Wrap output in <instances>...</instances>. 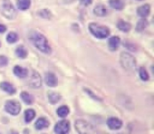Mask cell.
<instances>
[{
    "label": "cell",
    "mask_w": 154,
    "mask_h": 134,
    "mask_svg": "<svg viewBox=\"0 0 154 134\" xmlns=\"http://www.w3.org/2000/svg\"><path fill=\"white\" fill-rule=\"evenodd\" d=\"M30 40L36 48L45 54H50L52 51L48 39L43 34L38 32H33L30 34Z\"/></svg>",
    "instance_id": "6da1fadb"
},
{
    "label": "cell",
    "mask_w": 154,
    "mask_h": 134,
    "mask_svg": "<svg viewBox=\"0 0 154 134\" xmlns=\"http://www.w3.org/2000/svg\"><path fill=\"white\" fill-rule=\"evenodd\" d=\"M84 90L86 92V93H87V94L89 96H90V97H91L92 99H94V100L98 101V102H100V101H102V99H100V98H99V96H96V95L95 94V93H93V92L92 91V90H90V89L84 88Z\"/></svg>",
    "instance_id": "f1b7e54d"
},
{
    "label": "cell",
    "mask_w": 154,
    "mask_h": 134,
    "mask_svg": "<svg viewBox=\"0 0 154 134\" xmlns=\"http://www.w3.org/2000/svg\"><path fill=\"white\" fill-rule=\"evenodd\" d=\"M5 110L11 115H17L20 112L21 105L18 101L8 100L5 104Z\"/></svg>",
    "instance_id": "8992f818"
},
{
    "label": "cell",
    "mask_w": 154,
    "mask_h": 134,
    "mask_svg": "<svg viewBox=\"0 0 154 134\" xmlns=\"http://www.w3.org/2000/svg\"><path fill=\"white\" fill-rule=\"evenodd\" d=\"M117 27L119 30L123 33H128L131 30L132 26L129 23L123 20H120L117 23Z\"/></svg>",
    "instance_id": "2e32d148"
},
{
    "label": "cell",
    "mask_w": 154,
    "mask_h": 134,
    "mask_svg": "<svg viewBox=\"0 0 154 134\" xmlns=\"http://www.w3.org/2000/svg\"><path fill=\"white\" fill-rule=\"evenodd\" d=\"M70 130V122L68 120H62L56 123L54 132L58 134L68 133Z\"/></svg>",
    "instance_id": "52a82bcc"
},
{
    "label": "cell",
    "mask_w": 154,
    "mask_h": 134,
    "mask_svg": "<svg viewBox=\"0 0 154 134\" xmlns=\"http://www.w3.org/2000/svg\"><path fill=\"white\" fill-rule=\"evenodd\" d=\"M45 83L47 85L50 87H54L58 84V80H57V76L53 72H48L45 75Z\"/></svg>",
    "instance_id": "30bf717a"
},
{
    "label": "cell",
    "mask_w": 154,
    "mask_h": 134,
    "mask_svg": "<svg viewBox=\"0 0 154 134\" xmlns=\"http://www.w3.org/2000/svg\"><path fill=\"white\" fill-rule=\"evenodd\" d=\"M139 76L140 78L144 81H148L149 78H150L148 72L144 67H141L139 69Z\"/></svg>",
    "instance_id": "4316f807"
},
{
    "label": "cell",
    "mask_w": 154,
    "mask_h": 134,
    "mask_svg": "<svg viewBox=\"0 0 154 134\" xmlns=\"http://www.w3.org/2000/svg\"><path fill=\"white\" fill-rule=\"evenodd\" d=\"M29 84L32 88H39L42 85V79L41 75L36 71H33L30 77Z\"/></svg>",
    "instance_id": "ba28073f"
},
{
    "label": "cell",
    "mask_w": 154,
    "mask_h": 134,
    "mask_svg": "<svg viewBox=\"0 0 154 134\" xmlns=\"http://www.w3.org/2000/svg\"><path fill=\"white\" fill-rule=\"evenodd\" d=\"M138 14L141 17L145 18L147 16H149V14H150V6L149 4H144L143 5L138 7Z\"/></svg>",
    "instance_id": "9a60e30c"
},
{
    "label": "cell",
    "mask_w": 154,
    "mask_h": 134,
    "mask_svg": "<svg viewBox=\"0 0 154 134\" xmlns=\"http://www.w3.org/2000/svg\"><path fill=\"white\" fill-rule=\"evenodd\" d=\"M38 15H39L41 17L44 18V19H50L52 16L51 11L48 9H42V10L38 11Z\"/></svg>",
    "instance_id": "83f0119b"
},
{
    "label": "cell",
    "mask_w": 154,
    "mask_h": 134,
    "mask_svg": "<svg viewBox=\"0 0 154 134\" xmlns=\"http://www.w3.org/2000/svg\"><path fill=\"white\" fill-rule=\"evenodd\" d=\"M1 14L5 18L9 20L14 19L17 17V11L13 5L9 2H5L0 8Z\"/></svg>",
    "instance_id": "277c9868"
},
{
    "label": "cell",
    "mask_w": 154,
    "mask_h": 134,
    "mask_svg": "<svg viewBox=\"0 0 154 134\" xmlns=\"http://www.w3.org/2000/svg\"><path fill=\"white\" fill-rule=\"evenodd\" d=\"M18 40H19V36L17 35V33H14V32L9 33L6 37V41L9 44H14L17 42Z\"/></svg>",
    "instance_id": "484cf974"
},
{
    "label": "cell",
    "mask_w": 154,
    "mask_h": 134,
    "mask_svg": "<svg viewBox=\"0 0 154 134\" xmlns=\"http://www.w3.org/2000/svg\"><path fill=\"white\" fill-rule=\"evenodd\" d=\"M69 111H70V110H69V107L67 105H61V106L57 108V114L59 117L65 118V117L69 115Z\"/></svg>",
    "instance_id": "cb8c5ba5"
},
{
    "label": "cell",
    "mask_w": 154,
    "mask_h": 134,
    "mask_svg": "<svg viewBox=\"0 0 154 134\" xmlns=\"http://www.w3.org/2000/svg\"><path fill=\"white\" fill-rule=\"evenodd\" d=\"M48 101L52 105H55V104L58 103L59 102L61 99L62 96L60 94L57 92H54V91H51L48 93Z\"/></svg>",
    "instance_id": "e0dca14e"
},
{
    "label": "cell",
    "mask_w": 154,
    "mask_h": 134,
    "mask_svg": "<svg viewBox=\"0 0 154 134\" xmlns=\"http://www.w3.org/2000/svg\"><path fill=\"white\" fill-rule=\"evenodd\" d=\"M89 30L94 37L99 39H106L110 35V30L105 26L99 25L96 23H91L89 25Z\"/></svg>",
    "instance_id": "3957f363"
},
{
    "label": "cell",
    "mask_w": 154,
    "mask_h": 134,
    "mask_svg": "<svg viewBox=\"0 0 154 134\" xmlns=\"http://www.w3.org/2000/svg\"><path fill=\"white\" fill-rule=\"evenodd\" d=\"M148 21H147V20L146 19V18H141V20H138L135 30H136V31L138 32V33H141V32H143L146 28H147V26H148Z\"/></svg>",
    "instance_id": "d4e9b609"
},
{
    "label": "cell",
    "mask_w": 154,
    "mask_h": 134,
    "mask_svg": "<svg viewBox=\"0 0 154 134\" xmlns=\"http://www.w3.org/2000/svg\"><path fill=\"white\" fill-rule=\"evenodd\" d=\"M0 48H1V42H0Z\"/></svg>",
    "instance_id": "836d02e7"
},
{
    "label": "cell",
    "mask_w": 154,
    "mask_h": 134,
    "mask_svg": "<svg viewBox=\"0 0 154 134\" xmlns=\"http://www.w3.org/2000/svg\"><path fill=\"white\" fill-rule=\"evenodd\" d=\"M14 75L19 78H25L28 75V70L26 68L22 67L19 65H16L13 69Z\"/></svg>",
    "instance_id": "7c38bea8"
},
{
    "label": "cell",
    "mask_w": 154,
    "mask_h": 134,
    "mask_svg": "<svg viewBox=\"0 0 154 134\" xmlns=\"http://www.w3.org/2000/svg\"><path fill=\"white\" fill-rule=\"evenodd\" d=\"M107 125L108 128L111 130H117L120 129L123 126V121L117 117H110L107 120Z\"/></svg>",
    "instance_id": "9c48e42d"
},
{
    "label": "cell",
    "mask_w": 154,
    "mask_h": 134,
    "mask_svg": "<svg viewBox=\"0 0 154 134\" xmlns=\"http://www.w3.org/2000/svg\"><path fill=\"white\" fill-rule=\"evenodd\" d=\"M120 63L122 67L127 72H133L136 68L137 62L135 57L127 52H122L120 54Z\"/></svg>",
    "instance_id": "7a4b0ae2"
},
{
    "label": "cell",
    "mask_w": 154,
    "mask_h": 134,
    "mask_svg": "<svg viewBox=\"0 0 154 134\" xmlns=\"http://www.w3.org/2000/svg\"><path fill=\"white\" fill-rule=\"evenodd\" d=\"M92 2H93V0H80L81 4L84 6H89L92 4Z\"/></svg>",
    "instance_id": "4dcf8cb0"
},
{
    "label": "cell",
    "mask_w": 154,
    "mask_h": 134,
    "mask_svg": "<svg viewBox=\"0 0 154 134\" xmlns=\"http://www.w3.org/2000/svg\"><path fill=\"white\" fill-rule=\"evenodd\" d=\"M0 88H1L2 90L8 93V94H14L17 92V89L15 88L14 86L12 84H11V83L8 82V81H2V82H1Z\"/></svg>",
    "instance_id": "4fadbf2b"
},
{
    "label": "cell",
    "mask_w": 154,
    "mask_h": 134,
    "mask_svg": "<svg viewBox=\"0 0 154 134\" xmlns=\"http://www.w3.org/2000/svg\"><path fill=\"white\" fill-rule=\"evenodd\" d=\"M137 1H144V0H137Z\"/></svg>",
    "instance_id": "d6a6232c"
},
{
    "label": "cell",
    "mask_w": 154,
    "mask_h": 134,
    "mask_svg": "<svg viewBox=\"0 0 154 134\" xmlns=\"http://www.w3.org/2000/svg\"><path fill=\"white\" fill-rule=\"evenodd\" d=\"M121 40L118 36H112L108 40V48L111 51H116L120 47Z\"/></svg>",
    "instance_id": "8fae6325"
},
{
    "label": "cell",
    "mask_w": 154,
    "mask_h": 134,
    "mask_svg": "<svg viewBox=\"0 0 154 134\" xmlns=\"http://www.w3.org/2000/svg\"><path fill=\"white\" fill-rule=\"evenodd\" d=\"M31 5L30 0H17V7L21 11L28 10Z\"/></svg>",
    "instance_id": "603a6c76"
},
{
    "label": "cell",
    "mask_w": 154,
    "mask_h": 134,
    "mask_svg": "<svg viewBox=\"0 0 154 134\" xmlns=\"http://www.w3.org/2000/svg\"><path fill=\"white\" fill-rule=\"evenodd\" d=\"M35 115L36 113L34 109L29 108V109L26 110L24 112V120H25L26 123H30L31 121H32V120H34V118L35 117Z\"/></svg>",
    "instance_id": "44dd1931"
},
{
    "label": "cell",
    "mask_w": 154,
    "mask_h": 134,
    "mask_svg": "<svg viewBox=\"0 0 154 134\" xmlns=\"http://www.w3.org/2000/svg\"><path fill=\"white\" fill-rule=\"evenodd\" d=\"M108 2L112 8L117 11L123 10L125 7V2L123 0H109Z\"/></svg>",
    "instance_id": "ffe728a7"
},
{
    "label": "cell",
    "mask_w": 154,
    "mask_h": 134,
    "mask_svg": "<svg viewBox=\"0 0 154 134\" xmlns=\"http://www.w3.org/2000/svg\"><path fill=\"white\" fill-rule=\"evenodd\" d=\"M50 122L45 117H40L38 119L35 123V127L38 130H42V129H46L49 126Z\"/></svg>",
    "instance_id": "5bb4252c"
},
{
    "label": "cell",
    "mask_w": 154,
    "mask_h": 134,
    "mask_svg": "<svg viewBox=\"0 0 154 134\" xmlns=\"http://www.w3.org/2000/svg\"><path fill=\"white\" fill-rule=\"evenodd\" d=\"M8 64V59L5 56H0V67H5Z\"/></svg>",
    "instance_id": "f546056e"
},
{
    "label": "cell",
    "mask_w": 154,
    "mask_h": 134,
    "mask_svg": "<svg viewBox=\"0 0 154 134\" xmlns=\"http://www.w3.org/2000/svg\"><path fill=\"white\" fill-rule=\"evenodd\" d=\"M20 98L23 102L26 105H32L34 102V97L32 95L26 91H23L20 93Z\"/></svg>",
    "instance_id": "ac0fdd59"
},
{
    "label": "cell",
    "mask_w": 154,
    "mask_h": 134,
    "mask_svg": "<svg viewBox=\"0 0 154 134\" xmlns=\"http://www.w3.org/2000/svg\"><path fill=\"white\" fill-rule=\"evenodd\" d=\"M15 54L19 58L25 59L28 55V51L23 45H19L15 50Z\"/></svg>",
    "instance_id": "7402d4cb"
},
{
    "label": "cell",
    "mask_w": 154,
    "mask_h": 134,
    "mask_svg": "<svg viewBox=\"0 0 154 134\" xmlns=\"http://www.w3.org/2000/svg\"><path fill=\"white\" fill-rule=\"evenodd\" d=\"M93 12L98 17H105L108 14V9L104 5H97L93 9Z\"/></svg>",
    "instance_id": "d6986e66"
},
{
    "label": "cell",
    "mask_w": 154,
    "mask_h": 134,
    "mask_svg": "<svg viewBox=\"0 0 154 134\" xmlns=\"http://www.w3.org/2000/svg\"><path fill=\"white\" fill-rule=\"evenodd\" d=\"M7 30V27L3 24L0 23V33H4Z\"/></svg>",
    "instance_id": "1f68e13d"
},
{
    "label": "cell",
    "mask_w": 154,
    "mask_h": 134,
    "mask_svg": "<svg viewBox=\"0 0 154 134\" xmlns=\"http://www.w3.org/2000/svg\"><path fill=\"white\" fill-rule=\"evenodd\" d=\"M75 129L78 131V133L85 134V133H91L94 132V128L91 124L87 122L84 120H76L75 123Z\"/></svg>",
    "instance_id": "5b68a950"
}]
</instances>
